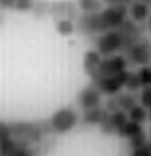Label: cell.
<instances>
[{
	"mask_svg": "<svg viewBox=\"0 0 151 156\" xmlns=\"http://www.w3.org/2000/svg\"><path fill=\"white\" fill-rule=\"evenodd\" d=\"M127 66H129V62H127L123 54L117 53V54H113V56L102 57L97 72L90 77L92 82H98L99 80H102L105 77L121 73L127 69Z\"/></svg>",
	"mask_w": 151,
	"mask_h": 156,
	"instance_id": "1",
	"label": "cell"
},
{
	"mask_svg": "<svg viewBox=\"0 0 151 156\" xmlns=\"http://www.w3.org/2000/svg\"><path fill=\"white\" fill-rule=\"evenodd\" d=\"M95 46L98 53L102 57L113 56V54H121L123 48V40L118 29H111L107 32L99 34L95 38Z\"/></svg>",
	"mask_w": 151,
	"mask_h": 156,
	"instance_id": "2",
	"label": "cell"
},
{
	"mask_svg": "<svg viewBox=\"0 0 151 156\" xmlns=\"http://www.w3.org/2000/svg\"><path fill=\"white\" fill-rule=\"evenodd\" d=\"M78 123V114L72 107H63L50 116L49 126L57 134H67Z\"/></svg>",
	"mask_w": 151,
	"mask_h": 156,
	"instance_id": "3",
	"label": "cell"
},
{
	"mask_svg": "<svg viewBox=\"0 0 151 156\" xmlns=\"http://www.w3.org/2000/svg\"><path fill=\"white\" fill-rule=\"evenodd\" d=\"M129 65L145 66L151 64V40L143 36L142 38L130 46L129 50L123 54Z\"/></svg>",
	"mask_w": 151,
	"mask_h": 156,
	"instance_id": "4",
	"label": "cell"
},
{
	"mask_svg": "<svg viewBox=\"0 0 151 156\" xmlns=\"http://www.w3.org/2000/svg\"><path fill=\"white\" fill-rule=\"evenodd\" d=\"M99 13H101L103 27H105L107 32V30H111V29H117L126 20L127 13H129V7L123 4L107 5L106 8L101 9Z\"/></svg>",
	"mask_w": 151,
	"mask_h": 156,
	"instance_id": "5",
	"label": "cell"
},
{
	"mask_svg": "<svg viewBox=\"0 0 151 156\" xmlns=\"http://www.w3.org/2000/svg\"><path fill=\"white\" fill-rule=\"evenodd\" d=\"M129 74H130V72L126 69L121 73H117V74H113V76L102 78V80H99L98 82H94V83L101 89V91H102L103 94L115 95L125 87Z\"/></svg>",
	"mask_w": 151,
	"mask_h": 156,
	"instance_id": "6",
	"label": "cell"
},
{
	"mask_svg": "<svg viewBox=\"0 0 151 156\" xmlns=\"http://www.w3.org/2000/svg\"><path fill=\"white\" fill-rule=\"evenodd\" d=\"M49 15L53 19H69V20H77L80 16V8L77 3L70 2V0H63V2L50 3Z\"/></svg>",
	"mask_w": 151,
	"mask_h": 156,
	"instance_id": "7",
	"label": "cell"
},
{
	"mask_svg": "<svg viewBox=\"0 0 151 156\" xmlns=\"http://www.w3.org/2000/svg\"><path fill=\"white\" fill-rule=\"evenodd\" d=\"M102 94L103 93L101 91V89L94 82H92L80 91L78 97H77V102L82 110H89V108L101 106Z\"/></svg>",
	"mask_w": 151,
	"mask_h": 156,
	"instance_id": "8",
	"label": "cell"
},
{
	"mask_svg": "<svg viewBox=\"0 0 151 156\" xmlns=\"http://www.w3.org/2000/svg\"><path fill=\"white\" fill-rule=\"evenodd\" d=\"M127 119H129V115L123 110H117V111L109 112L106 118L103 119V122L99 124V130H101V132H103V134H106V135L115 134L118 128L121 127Z\"/></svg>",
	"mask_w": 151,
	"mask_h": 156,
	"instance_id": "9",
	"label": "cell"
},
{
	"mask_svg": "<svg viewBox=\"0 0 151 156\" xmlns=\"http://www.w3.org/2000/svg\"><path fill=\"white\" fill-rule=\"evenodd\" d=\"M109 111L105 107H93L89 110H84V115H82V123L85 126H99L103 122V119L107 116Z\"/></svg>",
	"mask_w": 151,
	"mask_h": 156,
	"instance_id": "10",
	"label": "cell"
},
{
	"mask_svg": "<svg viewBox=\"0 0 151 156\" xmlns=\"http://www.w3.org/2000/svg\"><path fill=\"white\" fill-rule=\"evenodd\" d=\"M16 143L17 142H15L13 139L11 126L0 122V154L3 156H7Z\"/></svg>",
	"mask_w": 151,
	"mask_h": 156,
	"instance_id": "11",
	"label": "cell"
},
{
	"mask_svg": "<svg viewBox=\"0 0 151 156\" xmlns=\"http://www.w3.org/2000/svg\"><path fill=\"white\" fill-rule=\"evenodd\" d=\"M129 13L130 17L137 23H143L146 21L149 16L151 15V8L146 3L141 2V0H134L129 5Z\"/></svg>",
	"mask_w": 151,
	"mask_h": 156,
	"instance_id": "12",
	"label": "cell"
},
{
	"mask_svg": "<svg viewBox=\"0 0 151 156\" xmlns=\"http://www.w3.org/2000/svg\"><path fill=\"white\" fill-rule=\"evenodd\" d=\"M101 60H102V56L98 53V50H88V52L85 53L82 66H84L85 73H86L89 77H92L93 74L97 72Z\"/></svg>",
	"mask_w": 151,
	"mask_h": 156,
	"instance_id": "13",
	"label": "cell"
},
{
	"mask_svg": "<svg viewBox=\"0 0 151 156\" xmlns=\"http://www.w3.org/2000/svg\"><path fill=\"white\" fill-rule=\"evenodd\" d=\"M142 131H143L142 123L134 122V120H131V119H127L126 122L118 128L115 134H117L119 138L130 139V138H133V136H135V135L141 134Z\"/></svg>",
	"mask_w": 151,
	"mask_h": 156,
	"instance_id": "14",
	"label": "cell"
},
{
	"mask_svg": "<svg viewBox=\"0 0 151 156\" xmlns=\"http://www.w3.org/2000/svg\"><path fill=\"white\" fill-rule=\"evenodd\" d=\"M115 98H117L119 108L125 112H129L138 103L139 97H137V93L126 91V93H121V94H115Z\"/></svg>",
	"mask_w": 151,
	"mask_h": 156,
	"instance_id": "15",
	"label": "cell"
},
{
	"mask_svg": "<svg viewBox=\"0 0 151 156\" xmlns=\"http://www.w3.org/2000/svg\"><path fill=\"white\" fill-rule=\"evenodd\" d=\"M103 0H77V5L82 12H98L103 8Z\"/></svg>",
	"mask_w": 151,
	"mask_h": 156,
	"instance_id": "16",
	"label": "cell"
},
{
	"mask_svg": "<svg viewBox=\"0 0 151 156\" xmlns=\"http://www.w3.org/2000/svg\"><path fill=\"white\" fill-rule=\"evenodd\" d=\"M127 115H129V119L134 120V122H138V123H143L149 119L147 108L145 106H142V105H138V103L127 112Z\"/></svg>",
	"mask_w": 151,
	"mask_h": 156,
	"instance_id": "17",
	"label": "cell"
},
{
	"mask_svg": "<svg viewBox=\"0 0 151 156\" xmlns=\"http://www.w3.org/2000/svg\"><path fill=\"white\" fill-rule=\"evenodd\" d=\"M56 29L63 36H69L76 30V24L74 21L69 20V19H60L56 23Z\"/></svg>",
	"mask_w": 151,
	"mask_h": 156,
	"instance_id": "18",
	"label": "cell"
},
{
	"mask_svg": "<svg viewBox=\"0 0 151 156\" xmlns=\"http://www.w3.org/2000/svg\"><path fill=\"white\" fill-rule=\"evenodd\" d=\"M49 8H50V3H48L46 0H34L33 8L31 12L33 13V16L36 19H41L49 15Z\"/></svg>",
	"mask_w": 151,
	"mask_h": 156,
	"instance_id": "19",
	"label": "cell"
},
{
	"mask_svg": "<svg viewBox=\"0 0 151 156\" xmlns=\"http://www.w3.org/2000/svg\"><path fill=\"white\" fill-rule=\"evenodd\" d=\"M125 89L127 91H131V93H138L142 89L141 81H139L137 73L130 72L129 77H127V81H126V85H125Z\"/></svg>",
	"mask_w": 151,
	"mask_h": 156,
	"instance_id": "20",
	"label": "cell"
},
{
	"mask_svg": "<svg viewBox=\"0 0 151 156\" xmlns=\"http://www.w3.org/2000/svg\"><path fill=\"white\" fill-rule=\"evenodd\" d=\"M137 74H138L139 81H141L142 87L151 86V66L150 65L141 66V69L137 72Z\"/></svg>",
	"mask_w": 151,
	"mask_h": 156,
	"instance_id": "21",
	"label": "cell"
},
{
	"mask_svg": "<svg viewBox=\"0 0 151 156\" xmlns=\"http://www.w3.org/2000/svg\"><path fill=\"white\" fill-rule=\"evenodd\" d=\"M7 156H33V152L27 148L24 144L21 143H16L15 147L11 150V152Z\"/></svg>",
	"mask_w": 151,
	"mask_h": 156,
	"instance_id": "22",
	"label": "cell"
},
{
	"mask_svg": "<svg viewBox=\"0 0 151 156\" xmlns=\"http://www.w3.org/2000/svg\"><path fill=\"white\" fill-rule=\"evenodd\" d=\"M139 102L142 106H145L147 110L151 108V86L142 87L141 94H139Z\"/></svg>",
	"mask_w": 151,
	"mask_h": 156,
	"instance_id": "23",
	"label": "cell"
},
{
	"mask_svg": "<svg viewBox=\"0 0 151 156\" xmlns=\"http://www.w3.org/2000/svg\"><path fill=\"white\" fill-rule=\"evenodd\" d=\"M130 156H151V140H147L141 147L131 150Z\"/></svg>",
	"mask_w": 151,
	"mask_h": 156,
	"instance_id": "24",
	"label": "cell"
},
{
	"mask_svg": "<svg viewBox=\"0 0 151 156\" xmlns=\"http://www.w3.org/2000/svg\"><path fill=\"white\" fill-rule=\"evenodd\" d=\"M146 142H147V136L145 134V131H142L141 134H138L129 139V146L131 147V150H134V148L141 147L142 144H145Z\"/></svg>",
	"mask_w": 151,
	"mask_h": 156,
	"instance_id": "25",
	"label": "cell"
},
{
	"mask_svg": "<svg viewBox=\"0 0 151 156\" xmlns=\"http://www.w3.org/2000/svg\"><path fill=\"white\" fill-rule=\"evenodd\" d=\"M34 0H16L15 9L20 11V12H31L33 8Z\"/></svg>",
	"mask_w": 151,
	"mask_h": 156,
	"instance_id": "26",
	"label": "cell"
},
{
	"mask_svg": "<svg viewBox=\"0 0 151 156\" xmlns=\"http://www.w3.org/2000/svg\"><path fill=\"white\" fill-rule=\"evenodd\" d=\"M105 108L109 112H113V111H117V110H121L118 106V102H117V98H115V95H110L109 98L106 99L105 102Z\"/></svg>",
	"mask_w": 151,
	"mask_h": 156,
	"instance_id": "27",
	"label": "cell"
},
{
	"mask_svg": "<svg viewBox=\"0 0 151 156\" xmlns=\"http://www.w3.org/2000/svg\"><path fill=\"white\" fill-rule=\"evenodd\" d=\"M16 0H0V7L2 9H15Z\"/></svg>",
	"mask_w": 151,
	"mask_h": 156,
	"instance_id": "28",
	"label": "cell"
},
{
	"mask_svg": "<svg viewBox=\"0 0 151 156\" xmlns=\"http://www.w3.org/2000/svg\"><path fill=\"white\" fill-rule=\"evenodd\" d=\"M134 0H103V3L107 5H114V4H123V5H127L129 7Z\"/></svg>",
	"mask_w": 151,
	"mask_h": 156,
	"instance_id": "29",
	"label": "cell"
},
{
	"mask_svg": "<svg viewBox=\"0 0 151 156\" xmlns=\"http://www.w3.org/2000/svg\"><path fill=\"white\" fill-rule=\"evenodd\" d=\"M146 29L147 32H149L151 34V15L149 16V19H147V23H146Z\"/></svg>",
	"mask_w": 151,
	"mask_h": 156,
	"instance_id": "30",
	"label": "cell"
},
{
	"mask_svg": "<svg viewBox=\"0 0 151 156\" xmlns=\"http://www.w3.org/2000/svg\"><path fill=\"white\" fill-rule=\"evenodd\" d=\"M141 2H143V3H146V4H147V5H149V7H150V8H151V0H141Z\"/></svg>",
	"mask_w": 151,
	"mask_h": 156,
	"instance_id": "31",
	"label": "cell"
},
{
	"mask_svg": "<svg viewBox=\"0 0 151 156\" xmlns=\"http://www.w3.org/2000/svg\"><path fill=\"white\" fill-rule=\"evenodd\" d=\"M147 114H149V120H151V108L147 110Z\"/></svg>",
	"mask_w": 151,
	"mask_h": 156,
	"instance_id": "32",
	"label": "cell"
},
{
	"mask_svg": "<svg viewBox=\"0 0 151 156\" xmlns=\"http://www.w3.org/2000/svg\"><path fill=\"white\" fill-rule=\"evenodd\" d=\"M3 21H4V16H3V15H0V24H2Z\"/></svg>",
	"mask_w": 151,
	"mask_h": 156,
	"instance_id": "33",
	"label": "cell"
}]
</instances>
